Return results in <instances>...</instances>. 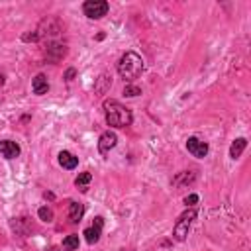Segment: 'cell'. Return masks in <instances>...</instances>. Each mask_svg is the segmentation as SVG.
<instances>
[{
	"instance_id": "1",
	"label": "cell",
	"mask_w": 251,
	"mask_h": 251,
	"mask_svg": "<svg viewBox=\"0 0 251 251\" xmlns=\"http://www.w3.org/2000/svg\"><path fill=\"white\" fill-rule=\"evenodd\" d=\"M102 108H104V118H106V124L110 127H127L131 126L133 122V114L127 106H124L122 102L118 100H104L102 102Z\"/></svg>"
},
{
	"instance_id": "2",
	"label": "cell",
	"mask_w": 251,
	"mask_h": 251,
	"mask_svg": "<svg viewBox=\"0 0 251 251\" xmlns=\"http://www.w3.org/2000/svg\"><path fill=\"white\" fill-rule=\"evenodd\" d=\"M143 73V59L141 55H137L135 51H126L120 61H118V75L127 80V82H133L135 78H139Z\"/></svg>"
},
{
	"instance_id": "3",
	"label": "cell",
	"mask_w": 251,
	"mask_h": 251,
	"mask_svg": "<svg viewBox=\"0 0 251 251\" xmlns=\"http://www.w3.org/2000/svg\"><path fill=\"white\" fill-rule=\"evenodd\" d=\"M196 214H198L196 208H186V210L178 216V220H176L175 226H173V237H175L176 241H184V239H186L188 229H190V224H192V220L196 218Z\"/></svg>"
},
{
	"instance_id": "4",
	"label": "cell",
	"mask_w": 251,
	"mask_h": 251,
	"mask_svg": "<svg viewBox=\"0 0 251 251\" xmlns=\"http://www.w3.org/2000/svg\"><path fill=\"white\" fill-rule=\"evenodd\" d=\"M108 10H110V4H108L106 0H86V2L82 4V12H84V16L90 18V20H100V18H104V16L108 14Z\"/></svg>"
},
{
	"instance_id": "5",
	"label": "cell",
	"mask_w": 251,
	"mask_h": 251,
	"mask_svg": "<svg viewBox=\"0 0 251 251\" xmlns=\"http://www.w3.org/2000/svg\"><path fill=\"white\" fill-rule=\"evenodd\" d=\"M65 55H67V45L65 43H61L57 39L47 41V45H45V59L49 63H59Z\"/></svg>"
},
{
	"instance_id": "6",
	"label": "cell",
	"mask_w": 251,
	"mask_h": 251,
	"mask_svg": "<svg viewBox=\"0 0 251 251\" xmlns=\"http://www.w3.org/2000/svg\"><path fill=\"white\" fill-rule=\"evenodd\" d=\"M186 149H188V153H190L192 157H196V159H204V157L208 155V151H210L208 143L202 141L200 137H194V135L186 139Z\"/></svg>"
},
{
	"instance_id": "7",
	"label": "cell",
	"mask_w": 251,
	"mask_h": 251,
	"mask_svg": "<svg viewBox=\"0 0 251 251\" xmlns=\"http://www.w3.org/2000/svg\"><path fill=\"white\" fill-rule=\"evenodd\" d=\"M102 227H104V218H102V216H96L94 222H92V226H88V227L82 231L86 243H90V245L98 243V239H100V235H102Z\"/></svg>"
},
{
	"instance_id": "8",
	"label": "cell",
	"mask_w": 251,
	"mask_h": 251,
	"mask_svg": "<svg viewBox=\"0 0 251 251\" xmlns=\"http://www.w3.org/2000/svg\"><path fill=\"white\" fill-rule=\"evenodd\" d=\"M116 145H118V135L114 131H104L100 135V139H98V151H100V155H108L110 149H114Z\"/></svg>"
},
{
	"instance_id": "9",
	"label": "cell",
	"mask_w": 251,
	"mask_h": 251,
	"mask_svg": "<svg viewBox=\"0 0 251 251\" xmlns=\"http://www.w3.org/2000/svg\"><path fill=\"white\" fill-rule=\"evenodd\" d=\"M20 151H22L20 145L12 139H2L0 141V155L4 159H16V157H20Z\"/></svg>"
},
{
	"instance_id": "10",
	"label": "cell",
	"mask_w": 251,
	"mask_h": 251,
	"mask_svg": "<svg viewBox=\"0 0 251 251\" xmlns=\"http://www.w3.org/2000/svg\"><path fill=\"white\" fill-rule=\"evenodd\" d=\"M31 90H33V94H37V96H41V94H45V92L49 90V82H47V76H45L43 73H39V75L33 76V80H31Z\"/></svg>"
},
{
	"instance_id": "11",
	"label": "cell",
	"mask_w": 251,
	"mask_h": 251,
	"mask_svg": "<svg viewBox=\"0 0 251 251\" xmlns=\"http://www.w3.org/2000/svg\"><path fill=\"white\" fill-rule=\"evenodd\" d=\"M59 165L63 169H67V171H73L78 165V157H75L71 151H61L59 153Z\"/></svg>"
},
{
	"instance_id": "12",
	"label": "cell",
	"mask_w": 251,
	"mask_h": 251,
	"mask_svg": "<svg viewBox=\"0 0 251 251\" xmlns=\"http://www.w3.org/2000/svg\"><path fill=\"white\" fill-rule=\"evenodd\" d=\"M84 216V204L82 202H71L69 206V222L71 224H78Z\"/></svg>"
},
{
	"instance_id": "13",
	"label": "cell",
	"mask_w": 251,
	"mask_h": 251,
	"mask_svg": "<svg viewBox=\"0 0 251 251\" xmlns=\"http://www.w3.org/2000/svg\"><path fill=\"white\" fill-rule=\"evenodd\" d=\"M245 147H247V139H245V137L233 139L231 145H229V157H231V159H239L241 153L245 151Z\"/></svg>"
},
{
	"instance_id": "14",
	"label": "cell",
	"mask_w": 251,
	"mask_h": 251,
	"mask_svg": "<svg viewBox=\"0 0 251 251\" xmlns=\"http://www.w3.org/2000/svg\"><path fill=\"white\" fill-rule=\"evenodd\" d=\"M112 86V76H108L106 73H102L100 75V78L96 80V84H94V92L96 94H106V90Z\"/></svg>"
},
{
	"instance_id": "15",
	"label": "cell",
	"mask_w": 251,
	"mask_h": 251,
	"mask_svg": "<svg viewBox=\"0 0 251 251\" xmlns=\"http://www.w3.org/2000/svg\"><path fill=\"white\" fill-rule=\"evenodd\" d=\"M78 245H80V239H78L76 233H71L63 239V249H67V251H76Z\"/></svg>"
},
{
	"instance_id": "16",
	"label": "cell",
	"mask_w": 251,
	"mask_h": 251,
	"mask_svg": "<svg viewBox=\"0 0 251 251\" xmlns=\"http://www.w3.org/2000/svg\"><path fill=\"white\" fill-rule=\"evenodd\" d=\"M92 180V175L88 173V171H84V173H80L76 178H75V184L80 188V190H86V184Z\"/></svg>"
},
{
	"instance_id": "17",
	"label": "cell",
	"mask_w": 251,
	"mask_h": 251,
	"mask_svg": "<svg viewBox=\"0 0 251 251\" xmlns=\"http://www.w3.org/2000/svg\"><path fill=\"white\" fill-rule=\"evenodd\" d=\"M37 216H39V220L45 222V224L53 222V210H51L49 206H41V208L37 210Z\"/></svg>"
},
{
	"instance_id": "18",
	"label": "cell",
	"mask_w": 251,
	"mask_h": 251,
	"mask_svg": "<svg viewBox=\"0 0 251 251\" xmlns=\"http://www.w3.org/2000/svg\"><path fill=\"white\" fill-rule=\"evenodd\" d=\"M139 94H141V88L139 86H135V84H126L124 86V96L133 98V96H139Z\"/></svg>"
},
{
	"instance_id": "19",
	"label": "cell",
	"mask_w": 251,
	"mask_h": 251,
	"mask_svg": "<svg viewBox=\"0 0 251 251\" xmlns=\"http://www.w3.org/2000/svg\"><path fill=\"white\" fill-rule=\"evenodd\" d=\"M196 202H198V194H190V196L184 198V204H186V206H194Z\"/></svg>"
},
{
	"instance_id": "20",
	"label": "cell",
	"mask_w": 251,
	"mask_h": 251,
	"mask_svg": "<svg viewBox=\"0 0 251 251\" xmlns=\"http://www.w3.org/2000/svg\"><path fill=\"white\" fill-rule=\"evenodd\" d=\"M75 75H76V71H75V69H69V71H67V73H65V80H67V82H71V80H73V76H75Z\"/></svg>"
},
{
	"instance_id": "21",
	"label": "cell",
	"mask_w": 251,
	"mask_h": 251,
	"mask_svg": "<svg viewBox=\"0 0 251 251\" xmlns=\"http://www.w3.org/2000/svg\"><path fill=\"white\" fill-rule=\"evenodd\" d=\"M47 251H67V249H61V247H49Z\"/></svg>"
},
{
	"instance_id": "22",
	"label": "cell",
	"mask_w": 251,
	"mask_h": 251,
	"mask_svg": "<svg viewBox=\"0 0 251 251\" xmlns=\"http://www.w3.org/2000/svg\"><path fill=\"white\" fill-rule=\"evenodd\" d=\"M0 84H4V76L2 75H0Z\"/></svg>"
}]
</instances>
